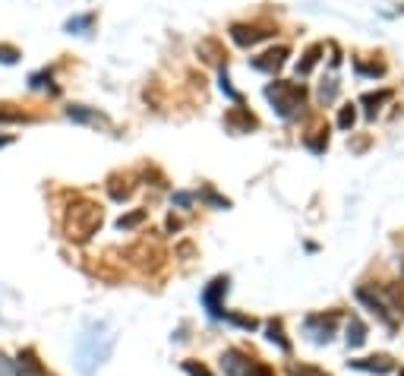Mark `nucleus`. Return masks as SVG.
<instances>
[{
  "label": "nucleus",
  "instance_id": "f257e3e1",
  "mask_svg": "<svg viewBox=\"0 0 404 376\" xmlns=\"http://www.w3.org/2000/svg\"><path fill=\"white\" fill-rule=\"evenodd\" d=\"M357 301L366 303L392 329L398 326V316H404V297L398 294V288H357Z\"/></svg>",
  "mask_w": 404,
  "mask_h": 376
},
{
  "label": "nucleus",
  "instance_id": "f03ea898",
  "mask_svg": "<svg viewBox=\"0 0 404 376\" xmlns=\"http://www.w3.org/2000/svg\"><path fill=\"white\" fill-rule=\"evenodd\" d=\"M101 228V209L89 199H76L66 209V238L73 240H89L95 231Z\"/></svg>",
  "mask_w": 404,
  "mask_h": 376
},
{
  "label": "nucleus",
  "instance_id": "7ed1b4c3",
  "mask_svg": "<svg viewBox=\"0 0 404 376\" xmlns=\"http://www.w3.org/2000/svg\"><path fill=\"white\" fill-rule=\"evenodd\" d=\"M265 99L272 101V108L281 117H294L306 101V89L300 86V82L278 79V82H272V86H265Z\"/></svg>",
  "mask_w": 404,
  "mask_h": 376
},
{
  "label": "nucleus",
  "instance_id": "20e7f679",
  "mask_svg": "<svg viewBox=\"0 0 404 376\" xmlns=\"http://www.w3.org/2000/svg\"><path fill=\"white\" fill-rule=\"evenodd\" d=\"M272 35H275V29H265V25H243V23L231 25V38L237 41L240 48H253V45L272 38Z\"/></svg>",
  "mask_w": 404,
  "mask_h": 376
},
{
  "label": "nucleus",
  "instance_id": "39448f33",
  "mask_svg": "<svg viewBox=\"0 0 404 376\" xmlns=\"http://www.w3.org/2000/svg\"><path fill=\"white\" fill-rule=\"evenodd\" d=\"M228 278H215L212 285L202 291V303H206V310L212 313V316H224V303H221V297L228 294Z\"/></svg>",
  "mask_w": 404,
  "mask_h": 376
},
{
  "label": "nucleus",
  "instance_id": "423d86ee",
  "mask_svg": "<svg viewBox=\"0 0 404 376\" xmlns=\"http://www.w3.org/2000/svg\"><path fill=\"white\" fill-rule=\"evenodd\" d=\"M291 58V48H272V51H265L262 58H253V70H259V73H278L281 66L288 64Z\"/></svg>",
  "mask_w": 404,
  "mask_h": 376
},
{
  "label": "nucleus",
  "instance_id": "0eeeda50",
  "mask_svg": "<svg viewBox=\"0 0 404 376\" xmlns=\"http://www.w3.org/2000/svg\"><path fill=\"white\" fill-rule=\"evenodd\" d=\"M335 319H338L335 313H332L329 319H325V316H310V319H306V332H310L316 342H329L332 332H335Z\"/></svg>",
  "mask_w": 404,
  "mask_h": 376
},
{
  "label": "nucleus",
  "instance_id": "6e6552de",
  "mask_svg": "<svg viewBox=\"0 0 404 376\" xmlns=\"http://www.w3.org/2000/svg\"><path fill=\"white\" fill-rule=\"evenodd\" d=\"M351 367L366 370V373H392L395 370V360L388 354H379V358H363V360H351Z\"/></svg>",
  "mask_w": 404,
  "mask_h": 376
},
{
  "label": "nucleus",
  "instance_id": "1a4fd4ad",
  "mask_svg": "<svg viewBox=\"0 0 404 376\" xmlns=\"http://www.w3.org/2000/svg\"><path fill=\"white\" fill-rule=\"evenodd\" d=\"M224 123H228V130L231 133H250V130H256L259 123H256V117L250 114V111H240V108H234L231 114L224 117Z\"/></svg>",
  "mask_w": 404,
  "mask_h": 376
},
{
  "label": "nucleus",
  "instance_id": "9d476101",
  "mask_svg": "<svg viewBox=\"0 0 404 376\" xmlns=\"http://www.w3.org/2000/svg\"><path fill=\"white\" fill-rule=\"evenodd\" d=\"M221 367H224V373L228 376H243L247 373V367H250V360H243V354L240 351H224Z\"/></svg>",
  "mask_w": 404,
  "mask_h": 376
},
{
  "label": "nucleus",
  "instance_id": "9b49d317",
  "mask_svg": "<svg viewBox=\"0 0 404 376\" xmlns=\"http://www.w3.org/2000/svg\"><path fill=\"white\" fill-rule=\"evenodd\" d=\"M363 342H366V326H363L360 316H351V323H347V344H351V348H360Z\"/></svg>",
  "mask_w": 404,
  "mask_h": 376
},
{
  "label": "nucleus",
  "instance_id": "f8f14e48",
  "mask_svg": "<svg viewBox=\"0 0 404 376\" xmlns=\"http://www.w3.org/2000/svg\"><path fill=\"white\" fill-rule=\"evenodd\" d=\"M19 370H23V376H48L44 373V367L38 364V358H35V351L19 354Z\"/></svg>",
  "mask_w": 404,
  "mask_h": 376
},
{
  "label": "nucleus",
  "instance_id": "ddd939ff",
  "mask_svg": "<svg viewBox=\"0 0 404 376\" xmlns=\"http://www.w3.org/2000/svg\"><path fill=\"white\" fill-rule=\"evenodd\" d=\"M388 99H392V89H382V92H376V95L366 92V95L360 99V105H366V117H376L379 105H382V101H388Z\"/></svg>",
  "mask_w": 404,
  "mask_h": 376
},
{
  "label": "nucleus",
  "instance_id": "4468645a",
  "mask_svg": "<svg viewBox=\"0 0 404 376\" xmlns=\"http://www.w3.org/2000/svg\"><path fill=\"white\" fill-rule=\"evenodd\" d=\"M319 54H322V45H313V48H310V51L304 54V60L297 64V73H300V76L310 73V70H313V66L319 64Z\"/></svg>",
  "mask_w": 404,
  "mask_h": 376
},
{
  "label": "nucleus",
  "instance_id": "2eb2a0df",
  "mask_svg": "<svg viewBox=\"0 0 404 376\" xmlns=\"http://www.w3.org/2000/svg\"><path fill=\"white\" fill-rule=\"evenodd\" d=\"M199 54H208V64H221V51H218V41L206 38V41H199Z\"/></svg>",
  "mask_w": 404,
  "mask_h": 376
},
{
  "label": "nucleus",
  "instance_id": "dca6fc26",
  "mask_svg": "<svg viewBox=\"0 0 404 376\" xmlns=\"http://www.w3.org/2000/svg\"><path fill=\"white\" fill-rule=\"evenodd\" d=\"M269 342H278L281 351H291V342L281 332V323H269Z\"/></svg>",
  "mask_w": 404,
  "mask_h": 376
},
{
  "label": "nucleus",
  "instance_id": "f3484780",
  "mask_svg": "<svg viewBox=\"0 0 404 376\" xmlns=\"http://www.w3.org/2000/svg\"><path fill=\"white\" fill-rule=\"evenodd\" d=\"M316 136H306V146L313 149V152H322V149L329 146V133L325 130H313Z\"/></svg>",
  "mask_w": 404,
  "mask_h": 376
},
{
  "label": "nucleus",
  "instance_id": "a211bd4d",
  "mask_svg": "<svg viewBox=\"0 0 404 376\" xmlns=\"http://www.w3.org/2000/svg\"><path fill=\"white\" fill-rule=\"evenodd\" d=\"M142 221H146V212H133V215H124V218L117 221V228L120 231H130V228H136V225H142Z\"/></svg>",
  "mask_w": 404,
  "mask_h": 376
},
{
  "label": "nucleus",
  "instance_id": "6ab92c4d",
  "mask_svg": "<svg viewBox=\"0 0 404 376\" xmlns=\"http://www.w3.org/2000/svg\"><path fill=\"white\" fill-rule=\"evenodd\" d=\"M354 117H357L354 105H345L341 108V114H338V127L341 130H351V127H354Z\"/></svg>",
  "mask_w": 404,
  "mask_h": 376
},
{
  "label": "nucleus",
  "instance_id": "aec40b11",
  "mask_svg": "<svg viewBox=\"0 0 404 376\" xmlns=\"http://www.w3.org/2000/svg\"><path fill=\"white\" fill-rule=\"evenodd\" d=\"M95 23V16H76V19H70V23H66V32H83V29H89V25Z\"/></svg>",
  "mask_w": 404,
  "mask_h": 376
},
{
  "label": "nucleus",
  "instance_id": "412c9836",
  "mask_svg": "<svg viewBox=\"0 0 404 376\" xmlns=\"http://www.w3.org/2000/svg\"><path fill=\"white\" fill-rule=\"evenodd\" d=\"M357 73H366V76H382L386 73V64H363V60H357Z\"/></svg>",
  "mask_w": 404,
  "mask_h": 376
},
{
  "label": "nucleus",
  "instance_id": "4be33fe9",
  "mask_svg": "<svg viewBox=\"0 0 404 376\" xmlns=\"http://www.w3.org/2000/svg\"><path fill=\"white\" fill-rule=\"evenodd\" d=\"M0 376H19V367L3 351H0Z\"/></svg>",
  "mask_w": 404,
  "mask_h": 376
},
{
  "label": "nucleus",
  "instance_id": "5701e85b",
  "mask_svg": "<svg viewBox=\"0 0 404 376\" xmlns=\"http://www.w3.org/2000/svg\"><path fill=\"white\" fill-rule=\"evenodd\" d=\"M183 370H187L190 376H212L206 364H196V360H183Z\"/></svg>",
  "mask_w": 404,
  "mask_h": 376
},
{
  "label": "nucleus",
  "instance_id": "b1692460",
  "mask_svg": "<svg viewBox=\"0 0 404 376\" xmlns=\"http://www.w3.org/2000/svg\"><path fill=\"white\" fill-rule=\"evenodd\" d=\"M218 86H221V92H224V95H228V99H231V101H240V92L231 86V79H228V73H221V79H218Z\"/></svg>",
  "mask_w": 404,
  "mask_h": 376
},
{
  "label": "nucleus",
  "instance_id": "393cba45",
  "mask_svg": "<svg viewBox=\"0 0 404 376\" xmlns=\"http://www.w3.org/2000/svg\"><path fill=\"white\" fill-rule=\"evenodd\" d=\"M224 319H231V323H237V326H243V329H256V319L253 316H237V313L224 310Z\"/></svg>",
  "mask_w": 404,
  "mask_h": 376
},
{
  "label": "nucleus",
  "instance_id": "a878e982",
  "mask_svg": "<svg viewBox=\"0 0 404 376\" xmlns=\"http://www.w3.org/2000/svg\"><path fill=\"white\" fill-rule=\"evenodd\" d=\"M16 58H19V51L13 45H0V60L3 64H16Z\"/></svg>",
  "mask_w": 404,
  "mask_h": 376
},
{
  "label": "nucleus",
  "instance_id": "bb28decb",
  "mask_svg": "<svg viewBox=\"0 0 404 376\" xmlns=\"http://www.w3.org/2000/svg\"><path fill=\"white\" fill-rule=\"evenodd\" d=\"M66 117H70V121H95V114H92V111H85V108H70V111H66Z\"/></svg>",
  "mask_w": 404,
  "mask_h": 376
},
{
  "label": "nucleus",
  "instance_id": "cd10ccee",
  "mask_svg": "<svg viewBox=\"0 0 404 376\" xmlns=\"http://www.w3.org/2000/svg\"><path fill=\"white\" fill-rule=\"evenodd\" d=\"M243 376H275V373H272L269 367H265V364H250L247 373H243Z\"/></svg>",
  "mask_w": 404,
  "mask_h": 376
},
{
  "label": "nucleus",
  "instance_id": "c85d7f7f",
  "mask_svg": "<svg viewBox=\"0 0 404 376\" xmlns=\"http://www.w3.org/2000/svg\"><path fill=\"white\" fill-rule=\"evenodd\" d=\"M0 121H25L23 111H7V105H0Z\"/></svg>",
  "mask_w": 404,
  "mask_h": 376
},
{
  "label": "nucleus",
  "instance_id": "c756f323",
  "mask_svg": "<svg viewBox=\"0 0 404 376\" xmlns=\"http://www.w3.org/2000/svg\"><path fill=\"white\" fill-rule=\"evenodd\" d=\"M291 373L294 376H325V373H319V370H313V367H291Z\"/></svg>",
  "mask_w": 404,
  "mask_h": 376
},
{
  "label": "nucleus",
  "instance_id": "7c9ffc66",
  "mask_svg": "<svg viewBox=\"0 0 404 376\" xmlns=\"http://www.w3.org/2000/svg\"><path fill=\"white\" fill-rule=\"evenodd\" d=\"M174 203H177V205H190L193 197H190V193H177V197H174Z\"/></svg>",
  "mask_w": 404,
  "mask_h": 376
}]
</instances>
